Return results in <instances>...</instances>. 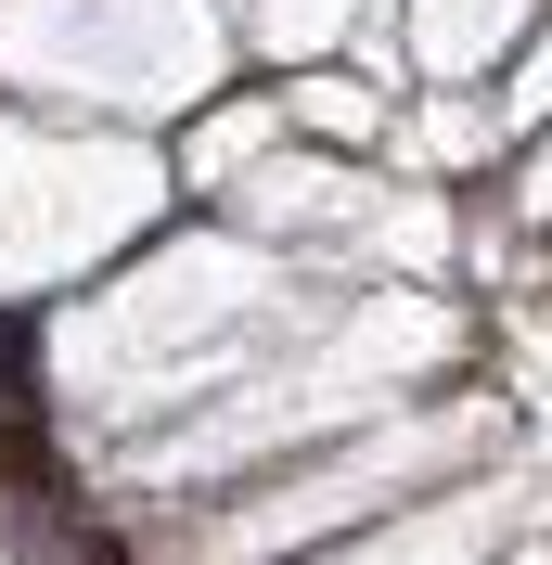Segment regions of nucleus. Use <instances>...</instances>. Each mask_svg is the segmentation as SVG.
I'll list each match as a JSON object with an SVG mask.
<instances>
[{"label":"nucleus","mask_w":552,"mask_h":565,"mask_svg":"<svg viewBox=\"0 0 552 565\" xmlns=\"http://www.w3.org/2000/svg\"><path fill=\"white\" fill-rule=\"evenodd\" d=\"M0 501L65 514V450H52V424H39V412H0Z\"/></svg>","instance_id":"nucleus-1"},{"label":"nucleus","mask_w":552,"mask_h":565,"mask_svg":"<svg viewBox=\"0 0 552 565\" xmlns=\"http://www.w3.org/2000/svg\"><path fill=\"white\" fill-rule=\"evenodd\" d=\"M26 565H129V540L91 514H26Z\"/></svg>","instance_id":"nucleus-2"}]
</instances>
